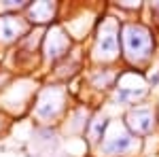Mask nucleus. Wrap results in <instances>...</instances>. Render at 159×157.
<instances>
[]
</instances>
